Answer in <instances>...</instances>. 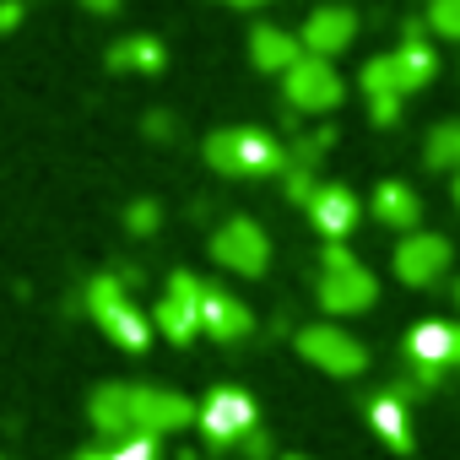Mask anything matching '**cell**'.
<instances>
[{
    "instance_id": "6da1fadb",
    "label": "cell",
    "mask_w": 460,
    "mask_h": 460,
    "mask_svg": "<svg viewBox=\"0 0 460 460\" xmlns=\"http://www.w3.org/2000/svg\"><path fill=\"white\" fill-rule=\"evenodd\" d=\"M206 163L227 179H271V173H288V146H277L266 130L227 125L206 136Z\"/></svg>"
},
{
    "instance_id": "7a4b0ae2",
    "label": "cell",
    "mask_w": 460,
    "mask_h": 460,
    "mask_svg": "<svg viewBox=\"0 0 460 460\" xmlns=\"http://www.w3.org/2000/svg\"><path fill=\"white\" fill-rule=\"evenodd\" d=\"M320 266H325L320 271V309L325 314H363V309H374L379 282H374L368 266H358V255L347 244H325Z\"/></svg>"
},
{
    "instance_id": "3957f363",
    "label": "cell",
    "mask_w": 460,
    "mask_h": 460,
    "mask_svg": "<svg viewBox=\"0 0 460 460\" xmlns=\"http://www.w3.org/2000/svg\"><path fill=\"white\" fill-rule=\"evenodd\" d=\"M87 314H93L98 331H103L109 341H119L125 352H141L146 336H152L146 314L125 298V282H119V277H98V282L87 288Z\"/></svg>"
},
{
    "instance_id": "277c9868",
    "label": "cell",
    "mask_w": 460,
    "mask_h": 460,
    "mask_svg": "<svg viewBox=\"0 0 460 460\" xmlns=\"http://www.w3.org/2000/svg\"><path fill=\"white\" fill-rule=\"evenodd\" d=\"M130 422H136L130 438H163V433H179V428L200 422V411H195V401L179 395V390H163V385H130Z\"/></svg>"
},
{
    "instance_id": "5b68a950",
    "label": "cell",
    "mask_w": 460,
    "mask_h": 460,
    "mask_svg": "<svg viewBox=\"0 0 460 460\" xmlns=\"http://www.w3.org/2000/svg\"><path fill=\"white\" fill-rule=\"evenodd\" d=\"M211 261L222 271H239V277H261L271 266V239L266 227L250 217H227L217 234H211Z\"/></svg>"
},
{
    "instance_id": "8992f818",
    "label": "cell",
    "mask_w": 460,
    "mask_h": 460,
    "mask_svg": "<svg viewBox=\"0 0 460 460\" xmlns=\"http://www.w3.org/2000/svg\"><path fill=\"white\" fill-rule=\"evenodd\" d=\"M200 298H206V282L190 277V271H173L168 277V293L157 298L152 309V325L173 341V347H190L200 336Z\"/></svg>"
},
{
    "instance_id": "52a82bcc",
    "label": "cell",
    "mask_w": 460,
    "mask_h": 460,
    "mask_svg": "<svg viewBox=\"0 0 460 460\" xmlns=\"http://www.w3.org/2000/svg\"><path fill=\"white\" fill-rule=\"evenodd\" d=\"M282 98H288L293 109H304V114H331V109H341L347 87H341V71H336L331 60L304 55V60L282 76Z\"/></svg>"
},
{
    "instance_id": "ba28073f",
    "label": "cell",
    "mask_w": 460,
    "mask_h": 460,
    "mask_svg": "<svg viewBox=\"0 0 460 460\" xmlns=\"http://www.w3.org/2000/svg\"><path fill=\"white\" fill-rule=\"evenodd\" d=\"M298 358L325 368V374H336V379H352V374L368 368V347L358 336L336 331V325H304L298 331Z\"/></svg>"
},
{
    "instance_id": "9c48e42d",
    "label": "cell",
    "mask_w": 460,
    "mask_h": 460,
    "mask_svg": "<svg viewBox=\"0 0 460 460\" xmlns=\"http://www.w3.org/2000/svg\"><path fill=\"white\" fill-rule=\"evenodd\" d=\"M200 433H206V444H244L250 433H255V401L244 395V390H234V385H222V390H211L206 401H200Z\"/></svg>"
},
{
    "instance_id": "30bf717a",
    "label": "cell",
    "mask_w": 460,
    "mask_h": 460,
    "mask_svg": "<svg viewBox=\"0 0 460 460\" xmlns=\"http://www.w3.org/2000/svg\"><path fill=\"white\" fill-rule=\"evenodd\" d=\"M449 271V239L444 234H406L395 244V277L406 288H433Z\"/></svg>"
},
{
    "instance_id": "8fae6325",
    "label": "cell",
    "mask_w": 460,
    "mask_h": 460,
    "mask_svg": "<svg viewBox=\"0 0 460 460\" xmlns=\"http://www.w3.org/2000/svg\"><path fill=\"white\" fill-rule=\"evenodd\" d=\"M304 55H314V60H336L352 39H358V17L347 12V6H320V12H309L304 17Z\"/></svg>"
},
{
    "instance_id": "7c38bea8",
    "label": "cell",
    "mask_w": 460,
    "mask_h": 460,
    "mask_svg": "<svg viewBox=\"0 0 460 460\" xmlns=\"http://www.w3.org/2000/svg\"><path fill=\"white\" fill-rule=\"evenodd\" d=\"M255 331V314L239 304V298H227L222 288H211L206 282V298H200V336H211V341H244Z\"/></svg>"
},
{
    "instance_id": "4fadbf2b",
    "label": "cell",
    "mask_w": 460,
    "mask_h": 460,
    "mask_svg": "<svg viewBox=\"0 0 460 460\" xmlns=\"http://www.w3.org/2000/svg\"><path fill=\"white\" fill-rule=\"evenodd\" d=\"M422 28L428 22H406V39H401V49L390 55V71H395V87L411 98V93H422L428 82H433V71H438V55L428 49V39H422Z\"/></svg>"
},
{
    "instance_id": "5bb4252c",
    "label": "cell",
    "mask_w": 460,
    "mask_h": 460,
    "mask_svg": "<svg viewBox=\"0 0 460 460\" xmlns=\"http://www.w3.org/2000/svg\"><path fill=\"white\" fill-rule=\"evenodd\" d=\"M309 217H314V227H320L331 244H341L352 227H358V195L347 184H320L314 200H309Z\"/></svg>"
},
{
    "instance_id": "9a60e30c",
    "label": "cell",
    "mask_w": 460,
    "mask_h": 460,
    "mask_svg": "<svg viewBox=\"0 0 460 460\" xmlns=\"http://www.w3.org/2000/svg\"><path fill=\"white\" fill-rule=\"evenodd\" d=\"M250 60H255L261 71L288 76V71L304 60V39L288 33V28H277V22H255V28H250Z\"/></svg>"
},
{
    "instance_id": "2e32d148",
    "label": "cell",
    "mask_w": 460,
    "mask_h": 460,
    "mask_svg": "<svg viewBox=\"0 0 460 460\" xmlns=\"http://www.w3.org/2000/svg\"><path fill=\"white\" fill-rule=\"evenodd\" d=\"M363 93H368V114H374V125H395V119H401V103H406V93L395 87L390 55H374V60L363 66Z\"/></svg>"
},
{
    "instance_id": "e0dca14e",
    "label": "cell",
    "mask_w": 460,
    "mask_h": 460,
    "mask_svg": "<svg viewBox=\"0 0 460 460\" xmlns=\"http://www.w3.org/2000/svg\"><path fill=\"white\" fill-rule=\"evenodd\" d=\"M87 411H93V428L103 438H114V444L136 433V422H130V385H98Z\"/></svg>"
},
{
    "instance_id": "ac0fdd59",
    "label": "cell",
    "mask_w": 460,
    "mask_h": 460,
    "mask_svg": "<svg viewBox=\"0 0 460 460\" xmlns=\"http://www.w3.org/2000/svg\"><path fill=\"white\" fill-rule=\"evenodd\" d=\"M363 417L379 428V438L395 449V455H406L411 449V417H406V401L395 395V390H385V395H374L368 406H363Z\"/></svg>"
},
{
    "instance_id": "d6986e66",
    "label": "cell",
    "mask_w": 460,
    "mask_h": 460,
    "mask_svg": "<svg viewBox=\"0 0 460 460\" xmlns=\"http://www.w3.org/2000/svg\"><path fill=\"white\" fill-rule=\"evenodd\" d=\"M374 217H379V222H390V227H401V234H417L422 200H417V190H411V184L385 179V184L374 190Z\"/></svg>"
},
{
    "instance_id": "ffe728a7",
    "label": "cell",
    "mask_w": 460,
    "mask_h": 460,
    "mask_svg": "<svg viewBox=\"0 0 460 460\" xmlns=\"http://www.w3.org/2000/svg\"><path fill=\"white\" fill-rule=\"evenodd\" d=\"M109 71H163V44L157 39H119L109 49Z\"/></svg>"
},
{
    "instance_id": "44dd1931",
    "label": "cell",
    "mask_w": 460,
    "mask_h": 460,
    "mask_svg": "<svg viewBox=\"0 0 460 460\" xmlns=\"http://www.w3.org/2000/svg\"><path fill=\"white\" fill-rule=\"evenodd\" d=\"M422 157H428V168H455V173H460V119L433 125V136H428Z\"/></svg>"
},
{
    "instance_id": "7402d4cb",
    "label": "cell",
    "mask_w": 460,
    "mask_h": 460,
    "mask_svg": "<svg viewBox=\"0 0 460 460\" xmlns=\"http://www.w3.org/2000/svg\"><path fill=\"white\" fill-rule=\"evenodd\" d=\"M428 28L460 44V0H428Z\"/></svg>"
},
{
    "instance_id": "603a6c76",
    "label": "cell",
    "mask_w": 460,
    "mask_h": 460,
    "mask_svg": "<svg viewBox=\"0 0 460 460\" xmlns=\"http://www.w3.org/2000/svg\"><path fill=\"white\" fill-rule=\"evenodd\" d=\"M282 184H288V195H293V200H304V206H309V200H314V190H320V179H314V168H293V163H288V173H282Z\"/></svg>"
},
{
    "instance_id": "cb8c5ba5",
    "label": "cell",
    "mask_w": 460,
    "mask_h": 460,
    "mask_svg": "<svg viewBox=\"0 0 460 460\" xmlns=\"http://www.w3.org/2000/svg\"><path fill=\"white\" fill-rule=\"evenodd\" d=\"M125 222H130V234H152V227L163 222V211H157V200H136L125 211Z\"/></svg>"
},
{
    "instance_id": "d4e9b609",
    "label": "cell",
    "mask_w": 460,
    "mask_h": 460,
    "mask_svg": "<svg viewBox=\"0 0 460 460\" xmlns=\"http://www.w3.org/2000/svg\"><path fill=\"white\" fill-rule=\"evenodd\" d=\"M22 17H28V6H22V0H0V33L22 28Z\"/></svg>"
},
{
    "instance_id": "484cf974",
    "label": "cell",
    "mask_w": 460,
    "mask_h": 460,
    "mask_svg": "<svg viewBox=\"0 0 460 460\" xmlns=\"http://www.w3.org/2000/svg\"><path fill=\"white\" fill-rule=\"evenodd\" d=\"M141 130H146L152 141H168V136H173V119H168V114H146V125H141Z\"/></svg>"
},
{
    "instance_id": "4316f807",
    "label": "cell",
    "mask_w": 460,
    "mask_h": 460,
    "mask_svg": "<svg viewBox=\"0 0 460 460\" xmlns=\"http://www.w3.org/2000/svg\"><path fill=\"white\" fill-rule=\"evenodd\" d=\"M82 12H93V17H114L119 12V0H76Z\"/></svg>"
},
{
    "instance_id": "83f0119b",
    "label": "cell",
    "mask_w": 460,
    "mask_h": 460,
    "mask_svg": "<svg viewBox=\"0 0 460 460\" xmlns=\"http://www.w3.org/2000/svg\"><path fill=\"white\" fill-rule=\"evenodd\" d=\"M266 449H271V444H266V433L255 428V433L244 438V455H250V460H266Z\"/></svg>"
},
{
    "instance_id": "f1b7e54d",
    "label": "cell",
    "mask_w": 460,
    "mask_h": 460,
    "mask_svg": "<svg viewBox=\"0 0 460 460\" xmlns=\"http://www.w3.org/2000/svg\"><path fill=\"white\" fill-rule=\"evenodd\" d=\"M449 368H460V325H449Z\"/></svg>"
},
{
    "instance_id": "f546056e",
    "label": "cell",
    "mask_w": 460,
    "mask_h": 460,
    "mask_svg": "<svg viewBox=\"0 0 460 460\" xmlns=\"http://www.w3.org/2000/svg\"><path fill=\"white\" fill-rule=\"evenodd\" d=\"M222 6H239V12H250V6H266V0H222Z\"/></svg>"
},
{
    "instance_id": "4dcf8cb0",
    "label": "cell",
    "mask_w": 460,
    "mask_h": 460,
    "mask_svg": "<svg viewBox=\"0 0 460 460\" xmlns=\"http://www.w3.org/2000/svg\"><path fill=\"white\" fill-rule=\"evenodd\" d=\"M82 460H125L119 449H109V455H82Z\"/></svg>"
},
{
    "instance_id": "1f68e13d",
    "label": "cell",
    "mask_w": 460,
    "mask_h": 460,
    "mask_svg": "<svg viewBox=\"0 0 460 460\" xmlns=\"http://www.w3.org/2000/svg\"><path fill=\"white\" fill-rule=\"evenodd\" d=\"M455 206H460V173H455Z\"/></svg>"
},
{
    "instance_id": "d6a6232c",
    "label": "cell",
    "mask_w": 460,
    "mask_h": 460,
    "mask_svg": "<svg viewBox=\"0 0 460 460\" xmlns=\"http://www.w3.org/2000/svg\"><path fill=\"white\" fill-rule=\"evenodd\" d=\"M282 460H309V455H282Z\"/></svg>"
},
{
    "instance_id": "836d02e7",
    "label": "cell",
    "mask_w": 460,
    "mask_h": 460,
    "mask_svg": "<svg viewBox=\"0 0 460 460\" xmlns=\"http://www.w3.org/2000/svg\"><path fill=\"white\" fill-rule=\"evenodd\" d=\"M455 304H460V282H455Z\"/></svg>"
}]
</instances>
